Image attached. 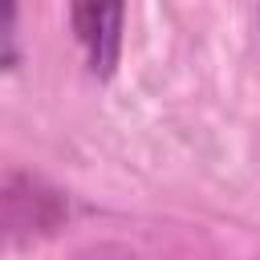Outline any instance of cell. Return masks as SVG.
I'll use <instances>...</instances> for the list:
<instances>
[{
    "instance_id": "2",
    "label": "cell",
    "mask_w": 260,
    "mask_h": 260,
    "mask_svg": "<svg viewBox=\"0 0 260 260\" xmlns=\"http://www.w3.org/2000/svg\"><path fill=\"white\" fill-rule=\"evenodd\" d=\"M4 41H8L4 65L16 69V0H4Z\"/></svg>"
},
{
    "instance_id": "1",
    "label": "cell",
    "mask_w": 260,
    "mask_h": 260,
    "mask_svg": "<svg viewBox=\"0 0 260 260\" xmlns=\"http://www.w3.org/2000/svg\"><path fill=\"white\" fill-rule=\"evenodd\" d=\"M122 20L126 0H69V24L85 53V65L93 77H110L122 53Z\"/></svg>"
}]
</instances>
